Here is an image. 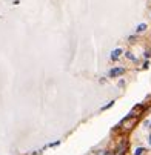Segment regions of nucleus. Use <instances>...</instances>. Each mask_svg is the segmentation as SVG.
<instances>
[{
	"label": "nucleus",
	"instance_id": "nucleus-1",
	"mask_svg": "<svg viewBox=\"0 0 151 155\" xmlns=\"http://www.w3.org/2000/svg\"><path fill=\"white\" fill-rule=\"evenodd\" d=\"M125 68H122V66H120V68H114V69H111L110 71V77L111 78H116V77H120V75H123L125 74Z\"/></svg>",
	"mask_w": 151,
	"mask_h": 155
},
{
	"label": "nucleus",
	"instance_id": "nucleus-2",
	"mask_svg": "<svg viewBox=\"0 0 151 155\" xmlns=\"http://www.w3.org/2000/svg\"><path fill=\"white\" fill-rule=\"evenodd\" d=\"M122 52H123V51H122L120 48H117V49H114V51L111 52V55H110V58H111L113 61H116V60H117V58H119V57L122 55Z\"/></svg>",
	"mask_w": 151,
	"mask_h": 155
},
{
	"label": "nucleus",
	"instance_id": "nucleus-3",
	"mask_svg": "<svg viewBox=\"0 0 151 155\" xmlns=\"http://www.w3.org/2000/svg\"><path fill=\"white\" fill-rule=\"evenodd\" d=\"M146 152V149L145 147H137L136 150H134V155H143Z\"/></svg>",
	"mask_w": 151,
	"mask_h": 155
},
{
	"label": "nucleus",
	"instance_id": "nucleus-4",
	"mask_svg": "<svg viewBox=\"0 0 151 155\" xmlns=\"http://www.w3.org/2000/svg\"><path fill=\"white\" fill-rule=\"evenodd\" d=\"M114 103H116L114 100H111V101H108V103H106V104H105V106L102 107V110H106V109H110L111 106H114Z\"/></svg>",
	"mask_w": 151,
	"mask_h": 155
},
{
	"label": "nucleus",
	"instance_id": "nucleus-5",
	"mask_svg": "<svg viewBox=\"0 0 151 155\" xmlns=\"http://www.w3.org/2000/svg\"><path fill=\"white\" fill-rule=\"evenodd\" d=\"M145 29H146V25H145V23H140V25L136 28V32H143Z\"/></svg>",
	"mask_w": 151,
	"mask_h": 155
},
{
	"label": "nucleus",
	"instance_id": "nucleus-6",
	"mask_svg": "<svg viewBox=\"0 0 151 155\" xmlns=\"http://www.w3.org/2000/svg\"><path fill=\"white\" fill-rule=\"evenodd\" d=\"M125 55H126V57H128L129 60H131V61H136V57H134V55H133L131 52H125Z\"/></svg>",
	"mask_w": 151,
	"mask_h": 155
},
{
	"label": "nucleus",
	"instance_id": "nucleus-7",
	"mask_svg": "<svg viewBox=\"0 0 151 155\" xmlns=\"http://www.w3.org/2000/svg\"><path fill=\"white\" fill-rule=\"evenodd\" d=\"M102 155H111V152H108V150H105V152H103Z\"/></svg>",
	"mask_w": 151,
	"mask_h": 155
},
{
	"label": "nucleus",
	"instance_id": "nucleus-8",
	"mask_svg": "<svg viewBox=\"0 0 151 155\" xmlns=\"http://www.w3.org/2000/svg\"><path fill=\"white\" fill-rule=\"evenodd\" d=\"M148 141H149V144H151V134H149V137H148Z\"/></svg>",
	"mask_w": 151,
	"mask_h": 155
}]
</instances>
